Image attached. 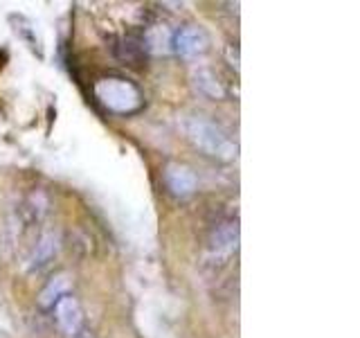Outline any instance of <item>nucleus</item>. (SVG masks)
<instances>
[{
	"mask_svg": "<svg viewBox=\"0 0 360 338\" xmlns=\"http://www.w3.org/2000/svg\"><path fill=\"white\" fill-rule=\"evenodd\" d=\"M77 338H95V336H93V334H88V332H82Z\"/></svg>",
	"mask_w": 360,
	"mask_h": 338,
	"instance_id": "nucleus-12",
	"label": "nucleus"
},
{
	"mask_svg": "<svg viewBox=\"0 0 360 338\" xmlns=\"http://www.w3.org/2000/svg\"><path fill=\"white\" fill-rule=\"evenodd\" d=\"M52 311H54L56 327H59V332L65 338H77L84 332V309H82V304H79V300L70 296V293L56 302Z\"/></svg>",
	"mask_w": 360,
	"mask_h": 338,
	"instance_id": "nucleus-3",
	"label": "nucleus"
},
{
	"mask_svg": "<svg viewBox=\"0 0 360 338\" xmlns=\"http://www.w3.org/2000/svg\"><path fill=\"white\" fill-rule=\"evenodd\" d=\"M236 246H239V225H236V219L221 221L217 228L212 230L210 253L219 257H230L236 251Z\"/></svg>",
	"mask_w": 360,
	"mask_h": 338,
	"instance_id": "nucleus-6",
	"label": "nucleus"
},
{
	"mask_svg": "<svg viewBox=\"0 0 360 338\" xmlns=\"http://www.w3.org/2000/svg\"><path fill=\"white\" fill-rule=\"evenodd\" d=\"M185 131H187V138L194 142V146H198L202 154L217 158V161L230 163L236 158V154H239V146H236L234 140L228 138V133L200 115L189 118L185 122Z\"/></svg>",
	"mask_w": 360,
	"mask_h": 338,
	"instance_id": "nucleus-1",
	"label": "nucleus"
},
{
	"mask_svg": "<svg viewBox=\"0 0 360 338\" xmlns=\"http://www.w3.org/2000/svg\"><path fill=\"white\" fill-rule=\"evenodd\" d=\"M14 32L18 34V37L25 41L27 45H30V50H34V52H39V56H43V50H41V39L37 37V27L32 25V23L27 20V18H18V23H16V27H14Z\"/></svg>",
	"mask_w": 360,
	"mask_h": 338,
	"instance_id": "nucleus-11",
	"label": "nucleus"
},
{
	"mask_svg": "<svg viewBox=\"0 0 360 338\" xmlns=\"http://www.w3.org/2000/svg\"><path fill=\"white\" fill-rule=\"evenodd\" d=\"M165 185L167 189L172 192L174 196H191L198 187V178L196 174L191 172V167L183 165V163H169L165 167Z\"/></svg>",
	"mask_w": 360,
	"mask_h": 338,
	"instance_id": "nucleus-5",
	"label": "nucleus"
},
{
	"mask_svg": "<svg viewBox=\"0 0 360 338\" xmlns=\"http://www.w3.org/2000/svg\"><path fill=\"white\" fill-rule=\"evenodd\" d=\"M210 50V37L202 27L196 25H185L174 32L172 37V52L180 56H198Z\"/></svg>",
	"mask_w": 360,
	"mask_h": 338,
	"instance_id": "nucleus-4",
	"label": "nucleus"
},
{
	"mask_svg": "<svg viewBox=\"0 0 360 338\" xmlns=\"http://www.w3.org/2000/svg\"><path fill=\"white\" fill-rule=\"evenodd\" d=\"M194 86L198 88V93L207 95L212 99H223L225 97V90L219 82V77L214 75L212 70H207V68H198V70H194Z\"/></svg>",
	"mask_w": 360,
	"mask_h": 338,
	"instance_id": "nucleus-10",
	"label": "nucleus"
},
{
	"mask_svg": "<svg viewBox=\"0 0 360 338\" xmlns=\"http://www.w3.org/2000/svg\"><path fill=\"white\" fill-rule=\"evenodd\" d=\"M95 97L104 108L117 115H131L140 111L144 99L140 88L124 77H104L95 84Z\"/></svg>",
	"mask_w": 360,
	"mask_h": 338,
	"instance_id": "nucleus-2",
	"label": "nucleus"
},
{
	"mask_svg": "<svg viewBox=\"0 0 360 338\" xmlns=\"http://www.w3.org/2000/svg\"><path fill=\"white\" fill-rule=\"evenodd\" d=\"M56 251H59V234H56L54 230H45L39 237V242H37V246H34V251H32L30 268L32 270L34 268H43L56 255Z\"/></svg>",
	"mask_w": 360,
	"mask_h": 338,
	"instance_id": "nucleus-8",
	"label": "nucleus"
},
{
	"mask_svg": "<svg viewBox=\"0 0 360 338\" xmlns=\"http://www.w3.org/2000/svg\"><path fill=\"white\" fill-rule=\"evenodd\" d=\"M70 287H72V277L70 275H68V273H56L48 282V284L43 287V291L39 293V307L41 309H52L63 296H68Z\"/></svg>",
	"mask_w": 360,
	"mask_h": 338,
	"instance_id": "nucleus-7",
	"label": "nucleus"
},
{
	"mask_svg": "<svg viewBox=\"0 0 360 338\" xmlns=\"http://www.w3.org/2000/svg\"><path fill=\"white\" fill-rule=\"evenodd\" d=\"M172 37L174 32L167 30V25H151L144 32V50L151 54H169L172 52Z\"/></svg>",
	"mask_w": 360,
	"mask_h": 338,
	"instance_id": "nucleus-9",
	"label": "nucleus"
}]
</instances>
